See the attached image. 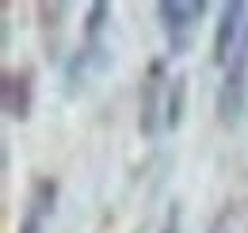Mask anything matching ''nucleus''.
Wrapping results in <instances>:
<instances>
[{
    "mask_svg": "<svg viewBox=\"0 0 248 233\" xmlns=\"http://www.w3.org/2000/svg\"><path fill=\"white\" fill-rule=\"evenodd\" d=\"M221 65V88H217V115L225 126L241 122L248 107V23L241 27L233 50L217 61Z\"/></svg>",
    "mask_w": 248,
    "mask_h": 233,
    "instance_id": "f257e3e1",
    "label": "nucleus"
},
{
    "mask_svg": "<svg viewBox=\"0 0 248 233\" xmlns=\"http://www.w3.org/2000/svg\"><path fill=\"white\" fill-rule=\"evenodd\" d=\"M202 12H206V4H195V0H164V4H156V16L164 23V34H168L172 50H184L191 42Z\"/></svg>",
    "mask_w": 248,
    "mask_h": 233,
    "instance_id": "f03ea898",
    "label": "nucleus"
},
{
    "mask_svg": "<svg viewBox=\"0 0 248 233\" xmlns=\"http://www.w3.org/2000/svg\"><path fill=\"white\" fill-rule=\"evenodd\" d=\"M168 84H172V81H164V65L153 61L149 81H145V100H141V130H145V134H153L156 115H164V111H160V100H168Z\"/></svg>",
    "mask_w": 248,
    "mask_h": 233,
    "instance_id": "7ed1b4c3",
    "label": "nucleus"
},
{
    "mask_svg": "<svg viewBox=\"0 0 248 233\" xmlns=\"http://www.w3.org/2000/svg\"><path fill=\"white\" fill-rule=\"evenodd\" d=\"M50 203H54V183H38L31 195V203H27V214H23V226L19 233H42V222H46V214H50Z\"/></svg>",
    "mask_w": 248,
    "mask_h": 233,
    "instance_id": "20e7f679",
    "label": "nucleus"
},
{
    "mask_svg": "<svg viewBox=\"0 0 248 233\" xmlns=\"http://www.w3.org/2000/svg\"><path fill=\"white\" fill-rule=\"evenodd\" d=\"M180 111H184V77H176L168 84V100H164V126H176L180 122Z\"/></svg>",
    "mask_w": 248,
    "mask_h": 233,
    "instance_id": "39448f33",
    "label": "nucleus"
},
{
    "mask_svg": "<svg viewBox=\"0 0 248 233\" xmlns=\"http://www.w3.org/2000/svg\"><path fill=\"white\" fill-rule=\"evenodd\" d=\"M160 233H180V214H176V210L168 214V222H164V230H160Z\"/></svg>",
    "mask_w": 248,
    "mask_h": 233,
    "instance_id": "423d86ee",
    "label": "nucleus"
}]
</instances>
